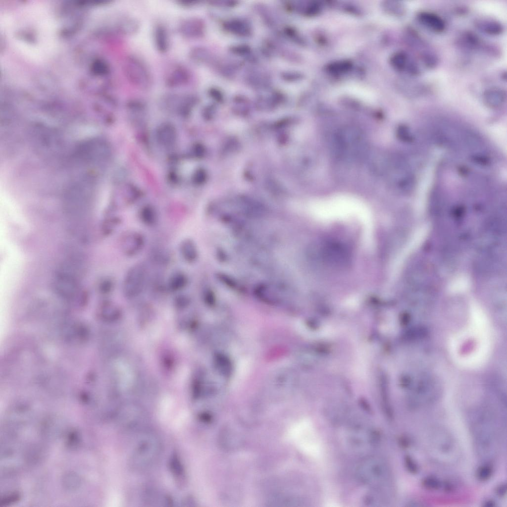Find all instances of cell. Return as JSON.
<instances>
[{
    "label": "cell",
    "mask_w": 507,
    "mask_h": 507,
    "mask_svg": "<svg viewBox=\"0 0 507 507\" xmlns=\"http://www.w3.org/2000/svg\"><path fill=\"white\" fill-rule=\"evenodd\" d=\"M383 172L392 187L401 192L410 191L414 185L415 177L407 160L399 154L384 158Z\"/></svg>",
    "instance_id": "6da1fadb"
},
{
    "label": "cell",
    "mask_w": 507,
    "mask_h": 507,
    "mask_svg": "<svg viewBox=\"0 0 507 507\" xmlns=\"http://www.w3.org/2000/svg\"><path fill=\"white\" fill-rule=\"evenodd\" d=\"M159 438L151 433L146 434L133 450L129 460L130 467L135 471H143L152 466L162 452Z\"/></svg>",
    "instance_id": "7a4b0ae2"
},
{
    "label": "cell",
    "mask_w": 507,
    "mask_h": 507,
    "mask_svg": "<svg viewBox=\"0 0 507 507\" xmlns=\"http://www.w3.org/2000/svg\"><path fill=\"white\" fill-rule=\"evenodd\" d=\"M93 194V182L84 178L71 185L65 194L64 206L70 216L85 215L90 208Z\"/></svg>",
    "instance_id": "3957f363"
},
{
    "label": "cell",
    "mask_w": 507,
    "mask_h": 507,
    "mask_svg": "<svg viewBox=\"0 0 507 507\" xmlns=\"http://www.w3.org/2000/svg\"><path fill=\"white\" fill-rule=\"evenodd\" d=\"M338 149L345 157L360 158L366 152V142L358 129L346 127L340 130L335 136Z\"/></svg>",
    "instance_id": "277c9868"
},
{
    "label": "cell",
    "mask_w": 507,
    "mask_h": 507,
    "mask_svg": "<svg viewBox=\"0 0 507 507\" xmlns=\"http://www.w3.org/2000/svg\"><path fill=\"white\" fill-rule=\"evenodd\" d=\"M123 72L127 80L136 88L147 90L152 84V75L147 65L135 55L126 57L123 62Z\"/></svg>",
    "instance_id": "5b68a950"
},
{
    "label": "cell",
    "mask_w": 507,
    "mask_h": 507,
    "mask_svg": "<svg viewBox=\"0 0 507 507\" xmlns=\"http://www.w3.org/2000/svg\"><path fill=\"white\" fill-rule=\"evenodd\" d=\"M148 270L146 266L142 263L132 266L124 276L122 289L124 294L131 297L139 295L146 285Z\"/></svg>",
    "instance_id": "8992f818"
},
{
    "label": "cell",
    "mask_w": 507,
    "mask_h": 507,
    "mask_svg": "<svg viewBox=\"0 0 507 507\" xmlns=\"http://www.w3.org/2000/svg\"><path fill=\"white\" fill-rule=\"evenodd\" d=\"M53 287L61 295L71 296L77 293L79 281L75 271L71 266L66 265L60 267L55 272Z\"/></svg>",
    "instance_id": "52a82bcc"
},
{
    "label": "cell",
    "mask_w": 507,
    "mask_h": 507,
    "mask_svg": "<svg viewBox=\"0 0 507 507\" xmlns=\"http://www.w3.org/2000/svg\"><path fill=\"white\" fill-rule=\"evenodd\" d=\"M146 243L144 235L136 231L124 232L120 240V246L123 253L128 256H134L143 249Z\"/></svg>",
    "instance_id": "ba28073f"
},
{
    "label": "cell",
    "mask_w": 507,
    "mask_h": 507,
    "mask_svg": "<svg viewBox=\"0 0 507 507\" xmlns=\"http://www.w3.org/2000/svg\"><path fill=\"white\" fill-rule=\"evenodd\" d=\"M361 464L357 471V476L362 483L368 484L384 477V464L377 460H368Z\"/></svg>",
    "instance_id": "9c48e42d"
},
{
    "label": "cell",
    "mask_w": 507,
    "mask_h": 507,
    "mask_svg": "<svg viewBox=\"0 0 507 507\" xmlns=\"http://www.w3.org/2000/svg\"><path fill=\"white\" fill-rule=\"evenodd\" d=\"M190 80V72L184 65L176 64L171 67L164 76L165 85L171 88L187 84Z\"/></svg>",
    "instance_id": "30bf717a"
},
{
    "label": "cell",
    "mask_w": 507,
    "mask_h": 507,
    "mask_svg": "<svg viewBox=\"0 0 507 507\" xmlns=\"http://www.w3.org/2000/svg\"><path fill=\"white\" fill-rule=\"evenodd\" d=\"M118 419L123 428L136 429L141 426L146 420L147 416L139 409H123L118 414Z\"/></svg>",
    "instance_id": "8fae6325"
},
{
    "label": "cell",
    "mask_w": 507,
    "mask_h": 507,
    "mask_svg": "<svg viewBox=\"0 0 507 507\" xmlns=\"http://www.w3.org/2000/svg\"><path fill=\"white\" fill-rule=\"evenodd\" d=\"M178 31L181 36L187 39H195L201 36L203 32V25L199 19L189 17L180 22Z\"/></svg>",
    "instance_id": "7c38bea8"
},
{
    "label": "cell",
    "mask_w": 507,
    "mask_h": 507,
    "mask_svg": "<svg viewBox=\"0 0 507 507\" xmlns=\"http://www.w3.org/2000/svg\"><path fill=\"white\" fill-rule=\"evenodd\" d=\"M417 19L424 27L435 33L443 32L446 28V23L443 18L432 12L423 11L419 12Z\"/></svg>",
    "instance_id": "4fadbf2b"
},
{
    "label": "cell",
    "mask_w": 507,
    "mask_h": 507,
    "mask_svg": "<svg viewBox=\"0 0 507 507\" xmlns=\"http://www.w3.org/2000/svg\"><path fill=\"white\" fill-rule=\"evenodd\" d=\"M506 92L497 87L486 89L483 94L484 103L489 107L496 108L501 106L506 100Z\"/></svg>",
    "instance_id": "5bb4252c"
},
{
    "label": "cell",
    "mask_w": 507,
    "mask_h": 507,
    "mask_svg": "<svg viewBox=\"0 0 507 507\" xmlns=\"http://www.w3.org/2000/svg\"><path fill=\"white\" fill-rule=\"evenodd\" d=\"M153 38L155 47L160 53L166 52L170 47L168 30L163 24H157L153 30Z\"/></svg>",
    "instance_id": "9a60e30c"
},
{
    "label": "cell",
    "mask_w": 507,
    "mask_h": 507,
    "mask_svg": "<svg viewBox=\"0 0 507 507\" xmlns=\"http://www.w3.org/2000/svg\"><path fill=\"white\" fill-rule=\"evenodd\" d=\"M116 28L118 32L123 36H132L139 31L140 24L134 17L123 16L117 20Z\"/></svg>",
    "instance_id": "2e32d148"
},
{
    "label": "cell",
    "mask_w": 507,
    "mask_h": 507,
    "mask_svg": "<svg viewBox=\"0 0 507 507\" xmlns=\"http://www.w3.org/2000/svg\"><path fill=\"white\" fill-rule=\"evenodd\" d=\"M475 25L479 30L491 35H498L503 32V25L491 18H479L475 20Z\"/></svg>",
    "instance_id": "e0dca14e"
},
{
    "label": "cell",
    "mask_w": 507,
    "mask_h": 507,
    "mask_svg": "<svg viewBox=\"0 0 507 507\" xmlns=\"http://www.w3.org/2000/svg\"><path fill=\"white\" fill-rule=\"evenodd\" d=\"M179 252L184 260L189 263L195 262L198 257V251L196 245L190 238L185 239L181 242Z\"/></svg>",
    "instance_id": "ac0fdd59"
},
{
    "label": "cell",
    "mask_w": 507,
    "mask_h": 507,
    "mask_svg": "<svg viewBox=\"0 0 507 507\" xmlns=\"http://www.w3.org/2000/svg\"><path fill=\"white\" fill-rule=\"evenodd\" d=\"M188 283V278L186 274L181 271H177L169 277L167 285L170 290L177 291L186 287Z\"/></svg>",
    "instance_id": "d6986e66"
},
{
    "label": "cell",
    "mask_w": 507,
    "mask_h": 507,
    "mask_svg": "<svg viewBox=\"0 0 507 507\" xmlns=\"http://www.w3.org/2000/svg\"><path fill=\"white\" fill-rule=\"evenodd\" d=\"M151 258L155 263L165 265L170 259V256L167 251L163 248H155L151 252Z\"/></svg>",
    "instance_id": "ffe728a7"
},
{
    "label": "cell",
    "mask_w": 507,
    "mask_h": 507,
    "mask_svg": "<svg viewBox=\"0 0 507 507\" xmlns=\"http://www.w3.org/2000/svg\"><path fill=\"white\" fill-rule=\"evenodd\" d=\"M169 466L172 473L176 478L180 479L183 477L184 467L177 454L174 453L171 456L169 461Z\"/></svg>",
    "instance_id": "44dd1931"
},
{
    "label": "cell",
    "mask_w": 507,
    "mask_h": 507,
    "mask_svg": "<svg viewBox=\"0 0 507 507\" xmlns=\"http://www.w3.org/2000/svg\"><path fill=\"white\" fill-rule=\"evenodd\" d=\"M141 221L145 225L151 226L157 222V216L155 211L150 208H144L140 214Z\"/></svg>",
    "instance_id": "7402d4cb"
},
{
    "label": "cell",
    "mask_w": 507,
    "mask_h": 507,
    "mask_svg": "<svg viewBox=\"0 0 507 507\" xmlns=\"http://www.w3.org/2000/svg\"><path fill=\"white\" fill-rule=\"evenodd\" d=\"M391 63L397 70H402L408 65L407 55L403 52L395 53L391 58Z\"/></svg>",
    "instance_id": "603a6c76"
},
{
    "label": "cell",
    "mask_w": 507,
    "mask_h": 507,
    "mask_svg": "<svg viewBox=\"0 0 507 507\" xmlns=\"http://www.w3.org/2000/svg\"><path fill=\"white\" fill-rule=\"evenodd\" d=\"M421 58L423 63L427 67H434L438 62L436 56L430 52H423L421 55Z\"/></svg>",
    "instance_id": "cb8c5ba5"
},
{
    "label": "cell",
    "mask_w": 507,
    "mask_h": 507,
    "mask_svg": "<svg viewBox=\"0 0 507 507\" xmlns=\"http://www.w3.org/2000/svg\"><path fill=\"white\" fill-rule=\"evenodd\" d=\"M64 483L68 489H73L79 486V479L75 474L69 473L65 476Z\"/></svg>",
    "instance_id": "d4e9b609"
},
{
    "label": "cell",
    "mask_w": 507,
    "mask_h": 507,
    "mask_svg": "<svg viewBox=\"0 0 507 507\" xmlns=\"http://www.w3.org/2000/svg\"><path fill=\"white\" fill-rule=\"evenodd\" d=\"M423 486L429 489H437L439 488L440 483L438 480L432 477H428L423 481Z\"/></svg>",
    "instance_id": "484cf974"
},
{
    "label": "cell",
    "mask_w": 507,
    "mask_h": 507,
    "mask_svg": "<svg viewBox=\"0 0 507 507\" xmlns=\"http://www.w3.org/2000/svg\"><path fill=\"white\" fill-rule=\"evenodd\" d=\"M120 220L118 218L108 220L105 222L104 231L106 234L111 233L120 223Z\"/></svg>",
    "instance_id": "4316f807"
},
{
    "label": "cell",
    "mask_w": 507,
    "mask_h": 507,
    "mask_svg": "<svg viewBox=\"0 0 507 507\" xmlns=\"http://www.w3.org/2000/svg\"><path fill=\"white\" fill-rule=\"evenodd\" d=\"M492 469L490 467L485 465L481 467L477 473L478 478L482 480L488 479L491 475Z\"/></svg>",
    "instance_id": "83f0119b"
},
{
    "label": "cell",
    "mask_w": 507,
    "mask_h": 507,
    "mask_svg": "<svg viewBox=\"0 0 507 507\" xmlns=\"http://www.w3.org/2000/svg\"><path fill=\"white\" fill-rule=\"evenodd\" d=\"M405 464L408 470L412 473H415L417 471V467L409 456H406L405 458Z\"/></svg>",
    "instance_id": "f1b7e54d"
},
{
    "label": "cell",
    "mask_w": 507,
    "mask_h": 507,
    "mask_svg": "<svg viewBox=\"0 0 507 507\" xmlns=\"http://www.w3.org/2000/svg\"><path fill=\"white\" fill-rule=\"evenodd\" d=\"M113 287V282L109 279L104 280L101 285V287L105 292H109Z\"/></svg>",
    "instance_id": "f546056e"
},
{
    "label": "cell",
    "mask_w": 507,
    "mask_h": 507,
    "mask_svg": "<svg viewBox=\"0 0 507 507\" xmlns=\"http://www.w3.org/2000/svg\"><path fill=\"white\" fill-rule=\"evenodd\" d=\"M497 492L499 496H504L506 492V486L505 485L500 486Z\"/></svg>",
    "instance_id": "4dcf8cb0"
},
{
    "label": "cell",
    "mask_w": 507,
    "mask_h": 507,
    "mask_svg": "<svg viewBox=\"0 0 507 507\" xmlns=\"http://www.w3.org/2000/svg\"><path fill=\"white\" fill-rule=\"evenodd\" d=\"M494 503H493L492 501H488V502H487L485 503V504H486L485 506H488V507H493V506H494Z\"/></svg>",
    "instance_id": "1f68e13d"
}]
</instances>
